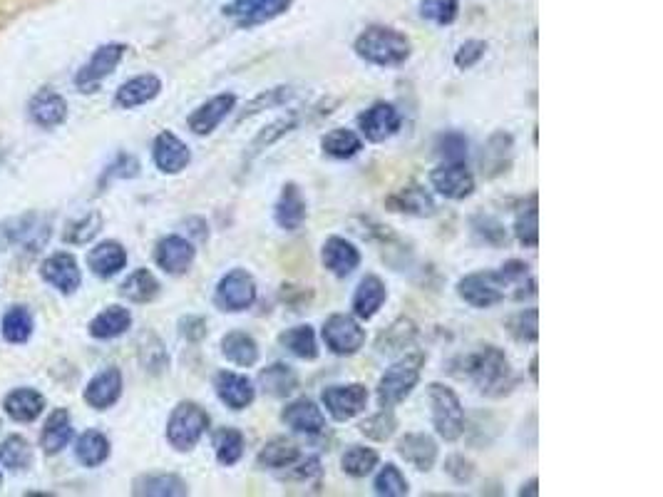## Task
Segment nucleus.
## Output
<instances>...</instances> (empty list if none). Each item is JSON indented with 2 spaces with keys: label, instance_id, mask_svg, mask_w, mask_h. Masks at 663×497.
<instances>
[{
  "label": "nucleus",
  "instance_id": "1",
  "mask_svg": "<svg viewBox=\"0 0 663 497\" xmlns=\"http://www.w3.org/2000/svg\"><path fill=\"white\" fill-rule=\"evenodd\" d=\"M353 50L361 60L378 68H395L410 58V40L400 30L388 25H370L353 43Z\"/></svg>",
  "mask_w": 663,
  "mask_h": 497
},
{
  "label": "nucleus",
  "instance_id": "2",
  "mask_svg": "<svg viewBox=\"0 0 663 497\" xmlns=\"http://www.w3.org/2000/svg\"><path fill=\"white\" fill-rule=\"evenodd\" d=\"M465 373L485 396H505L512 388V368L505 351L485 346L465 358Z\"/></svg>",
  "mask_w": 663,
  "mask_h": 497
},
{
  "label": "nucleus",
  "instance_id": "3",
  "mask_svg": "<svg viewBox=\"0 0 663 497\" xmlns=\"http://www.w3.org/2000/svg\"><path fill=\"white\" fill-rule=\"evenodd\" d=\"M209 428V413L192 401H184L174 408L167 420V440L174 450L187 453L202 440Z\"/></svg>",
  "mask_w": 663,
  "mask_h": 497
},
{
  "label": "nucleus",
  "instance_id": "4",
  "mask_svg": "<svg viewBox=\"0 0 663 497\" xmlns=\"http://www.w3.org/2000/svg\"><path fill=\"white\" fill-rule=\"evenodd\" d=\"M428 401H430V415H433L435 433L442 440L452 443L465 433V411L452 388L442 386V383H430L428 386Z\"/></svg>",
  "mask_w": 663,
  "mask_h": 497
},
{
  "label": "nucleus",
  "instance_id": "5",
  "mask_svg": "<svg viewBox=\"0 0 663 497\" xmlns=\"http://www.w3.org/2000/svg\"><path fill=\"white\" fill-rule=\"evenodd\" d=\"M420 366L423 356H410L403 361L393 363L378 381V403L380 408H393L403 403L413 393V388L420 381Z\"/></svg>",
  "mask_w": 663,
  "mask_h": 497
},
{
  "label": "nucleus",
  "instance_id": "6",
  "mask_svg": "<svg viewBox=\"0 0 663 497\" xmlns=\"http://www.w3.org/2000/svg\"><path fill=\"white\" fill-rule=\"evenodd\" d=\"M457 296L475 309H492L510 296V286L500 271H475L457 281Z\"/></svg>",
  "mask_w": 663,
  "mask_h": 497
},
{
  "label": "nucleus",
  "instance_id": "7",
  "mask_svg": "<svg viewBox=\"0 0 663 497\" xmlns=\"http://www.w3.org/2000/svg\"><path fill=\"white\" fill-rule=\"evenodd\" d=\"M256 301V281L246 269H231L219 279L214 291V304L226 314H241Z\"/></svg>",
  "mask_w": 663,
  "mask_h": 497
},
{
  "label": "nucleus",
  "instance_id": "8",
  "mask_svg": "<svg viewBox=\"0 0 663 497\" xmlns=\"http://www.w3.org/2000/svg\"><path fill=\"white\" fill-rule=\"evenodd\" d=\"M323 343L336 356H356L366 346V329L348 314L328 316L323 324Z\"/></svg>",
  "mask_w": 663,
  "mask_h": 497
},
{
  "label": "nucleus",
  "instance_id": "9",
  "mask_svg": "<svg viewBox=\"0 0 663 497\" xmlns=\"http://www.w3.org/2000/svg\"><path fill=\"white\" fill-rule=\"evenodd\" d=\"M368 388L363 383H348V386H328L323 388L321 401L333 420L346 423L361 415L368 406Z\"/></svg>",
  "mask_w": 663,
  "mask_h": 497
},
{
  "label": "nucleus",
  "instance_id": "10",
  "mask_svg": "<svg viewBox=\"0 0 663 497\" xmlns=\"http://www.w3.org/2000/svg\"><path fill=\"white\" fill-rule=\"evenodd\" d=\"M125 53L127 48L120 43L100 45V48L92 53V58L85 63V68H80V73L75 75V85L80 87L82 92H95V87L100 85L102 80L115 73V68L122 63Z\"/></svg>",
  "mask_w": 663,
  "mask_h": 497
},
{
  "label": "nucleus",
  "instance_id": "11",
  "mask_svg": "<svg viewBox=\"0 0 663 497\" xmlns=\"http://www.w3.org/2000/svg\"><path fill=\"white\" fill-rule=\"evenodd\" d=\"M430 184L438 194L445 199H467L475 192V177H472L470 169L465 167V162H445L438 169L430 172Z\"/></svg>",
  "mask_w": 663,
  "mask_h": 497
},
{
  "label": "nucleus",
  "instance_id": "12",
  "mask_svg": "<svg viewBox=\"0 0 663 497\" xmlns=\"http://www.w3.org/2000/svg\"><path fill=\"white\" fill-rule=\"evenodd\" d=\"M194 259H197V249L189 239L179 237V234H169L154 249V261L159 269L169 276H182L192 269Z\"/></svg>",
  "mask_w": 663,
  "mask_h": 497
},
{
  "label": "nucleus",
  "instance_id": "13",
  "mask_svg": "<svg viewBox=\"0 0 663 497\" xmlns=\"http://www.w3.org/2000/svg\"><path fill=\"white\" fill-rule=\"evenodd\" d=\"M400 125H403V117H400L398 107L390 102H375L358 117V127L368 142H385L400 130Z\"/></svg>",
  "mask_w": 663,
  "mask_h": 497
},
{
  "label": "nucleus",
  "instance_id": "14",
  "mask_svg": "<svg viewBox=\"0 0 663 497\" xmlns=\"http://www.w3.org/2000/svg\"><path fill=\"white\" fill-rule=\"evenodd\" d=\"M40 274H43V279L50 286H55L63 294H75L82 284L80 266H77V259L68 251H58V254L48 256L43 266H40Z\"/></svg>",
  "mask_w": 663,
  "mask_h": 497
},
{
  "label": "nucleus",
  "instance_id": "15",
  "mask_svg": "<svg viewBox=\"0 0 663 497\" xmlns=\"http://www.w3.org/2000/svg\"><path fill=\"white\" fill-rule=\"evenodd\" d=\"M214 391H217L219 401L224 403L226 408H231V411H244L256 398V388L254 383H251V378L234 371L217 373V378H214Z\"/></svg>",
  "mask_w": 663,
  "mask_h": 497
},
{
  "label": "nucleus",
  "instance_id": "16",
  "mask_svg": "<svg viewBox=\"0 0 663 497\" xmlns=\"http://www.w3.org/2000/svg\"><path fill=\"white\" fill-rule=\"evenodd\" d=\"M152 160L159 172L179 174L192 162V152L174 132H159L152 145Z\"/></svg>",
  "mask_w": 663,
  "mask_h": 497
},
{
  "label": "nucleus",
  "instance_id": "17",
  "mask_svg": "<svg viewBox=\"0 0 663 497\" xmlns=\"http://www.w3.org/2000/svg\"><path fill=\"white\" fill-rule=\"evenodd\" d=\"M28 115L38 127L53 130V127H60L68 120V100H65L60 92L45 87V90L33 95V100H30L28 105Z\"/></svg>",
  "mask_w": 663,
  "mask_h": 497
},
{
  "label": "nucleus",
  "instance_id": "18",
  "mask_svg": "<svg viewBox=\"0 0 663 497\" xmlns=\"http://www.w3.org/2000/svg\"><path fill=\"white\" fill-rule=\"evenodd\" d=\"M281 423L301 435H321L326 430V415L311 398H298L281 411Z\"/></svg>",
  "mask_w": 663,
  "mask_h": 497
},
{
  "label": "nucleus",
  "instance_id": "19",
  "mask_svg": "<svg viewBox=\"0 0 663 497\" xmlns=\"http://www.w3.org/2000/svg\"><path fill=\"white\" fill-rule=\"evenodd\" d=\"M234 107H236V95H231V92H224V95L212 97V100H207L204 105H199L197 110L189 115V120H187L189 130L199 137L212 135V132L226 120V115H229Z\"/></svg>",
  "mask_w": 663,
  "mask_h": 497
},
{
  "label": "nucleus",
  "instance_id": "20",
  "mask_svg": "<svg viewBox=\"0 0 663 497\" xmlns=\"http://www.w3.org/2000/svg\"><path fill=\"white\" fill-rule=\"evenodd\" d=\"M122 396V373L120 368L110 366L92 376V381L85 388V403L95 411H107L115 406Z\"/></svg>",
  "mask_w": 663,
  "mask_h": 497
},
{
  "label": "nucleus",
  "instance_id": "21",
  "mask_svg": "<svg viewBox=\"0 0 663 497\" xmlns=\"http://www.w3.org/2000/svg\"><path fill=\"white\" fill-rule=\"evenodd\" d=\"M291 5L294 0H236L229 13L239 15L241 28H256L284 15Z\"/></svg>",
  "mask_w": 663,
  "mask_h": 497
},
{
  "label": "nucleus",
  "instance_id": "22",
  "mask_svg": "<svg viewBox=\"0 0 663 497\" xmlns=\"http://www.w3.org/2000/svg\"><path fill=\"white\" fill-rule=\"evenodd\" d=\"M321 261L333 276H351L353 271L361 266V251L356 249V244L348 242L343 237H328L323 242L321 249Z\"/></svg>",
  "mask_w": 663,
  "mask_h": 497
},
{
  "label": "nucleus",
  "instance_id": "23",
  "mask_svg": "<svg viewBox=\"0 0 663 497\" xmlns=\"http://www.w3.org/2000/svg\"><path fill=\"white\" fill-rule=\"evenodd\" d=\"M308 217V204L298 184L289 182L281 189V197L274 207V219L284 232H298Z\"/></svg>",
  "mask_w": 663,
  "mask_h": 497
},
{
  "label": "nucleus",
  "instance_id": "24",
  "mask_svg": "<svg viewBox=\"0 0 663 497\" xmlns=\"http://www.w3.org/2000/svg\"><path fill=\"white\" fill-rule=\"evenodd\" d=\"M385 207L390 212L410 214V217H433L435 214L433 194L425 187H420V184H408V187L393 192L385 199Z\"/></svg>",
  "mask_w": 663,
  "mask_h": 497
},
{
  "label": "nucleus",
  "instance_id": "25",
  "mask_svg": "<svg viewBox=\"0 0 663 497\" xmlns=\"http://www.w3.org/2000/svg\"><path fill=\"white\" fill-rule=\"evenodd\" d=\"M395 450L405 463L413 465L415 470H425V473L433 470L435 460H438V443L425 433H405Z\"/></svg>",
  "mask_w": 663,
  "mask_h": 497
},
{
  "label": "nucleus",
  "instance_id": "26",
  "mask_svg": "<svg viewBox=\"0 0 663 497\" xmlns=\"http://www.w3.org/2000/svg\"><path fill=\"white\" fill-rule=\"evenodd\" d=\"M385 299H388V289H385L383 279L375 274L363 276L356 294H353V314L363 321L373 319V316L383 309Z\"/></svg>",
  "mask_w": 663,
  "mask_h": 497
},
{
  "label": "nucleus",
  "instance_id": "27",
  "mask_svg": "<svg viewBox=\"0 0 663 497\" xmlns=\"http://www.w3.org/2000/svg\"><path fill=\"white\" fill-rule=\"evenodd\" d=\"M5 413L15 423H33L45 411V398L33 388H15L3 401Z\"/></svg>",
  "mask_w": 663,
  "mask_h": 497
},
{
  "label": "nucleus",
  "instance_id": "28",
  "mask_svg": "<svg viewBox=\"0 0 663 497\" xmlns=\"http://www.w3.org/2000/svg\"><path fill=\"white\" fill-rule=\"evenodd\" d=\"M159 92H162V80H159L157 75H137V78L127 80V83L117 90L115 102L122 110H132V107L152 102Z\"/></svg>",
  "mask_w": 663,
  "mask_h": 497
},
{
  "label": "nucleus",
  "instance_id": "29",
  "mask_svg": "<svg viewBox=\"0 0 663 497\" xmlns=\"http://www.w3.org/2000/svg\"><path fill=\"white\" fill-rule=\"evenodd\" d=\"M87 266H90L92 274L100 276V279H110V276L120 274L127 266V251L117 242H102L97 244L95 249H90Z\"/></svg>",
  "mask_w": 663,
  "mask_h": 497
},
{
  "label": "nucleus",
  "instance_id": "30",
  "mask_svg": "<svg viewBox=\"0 0 663 497\" xmlns=\"http://www.w3.org/2000/svg\"><path fill=\"white\" fill-rule=\"evenodd\" d=\"M73 440V423H70V413L58 408L48 415L45 420L43 435H40V448L48 455H58L60 450L68 448V443Z\"/></svg>",
  "mask_w": 663,
  "mask_h": 497
},
{
  "label": "nucleus",
  "instance_id": "31",
  "mask_svg": "<svg viewBox=\"0 0 663 497\" xmlns=\"http://www.w3.org/2000/svg\"><path fill=\"white\" fill-rule=\"evenodd\" d=\"M301 460V450L294 440L286 438H271L269 443H264V448L259 450L256 455V463L259 468H269V470H284L291 468V465Z\"/></svg>",
  "mask_w": 663,
  "mask_h": 497
},
{
  "label": "nucleus",
  "instance_id": "32",
  "mask_svg": "<svg viewBox=\"0 0 663 497\" xmlns=\"http://www.w3.org/2000/svg\"><path fill=\"white\" fill-rule=\"evenodd\" d=\"M221 353H224L226 361H231L234 366L251 368L259 361V346H256L254 338L244 331H231L221 338Z\"/></svg>",
  "mask_w": 663,
  "mask_h": 497
},
{
  "label": "nucleus",
  "instance_id": "33",
  "mask_svg": "<svg viewBox=\"0 0 663 497\" xmlns=\"http://www.w3.org/2000/svg\"><path fill=\"white\" fill-rule=\"evenodd\" d=\"M132 326V314L122 306H107L102 314H97L90 321V336L100 338V341H110V338L122 336V333L130 331Z\"/></svg>",
  "mask_w": 663,
  "mask_h": 497
},
{
  "label": "nucleus",
  "instance_id": "34",
  "mask_svg": "<svg viewBox=\"0 0 663 497\" xmlns=\"http://www.w3.org/2000/svg\"><path fill=\"white\" fill-rule=\"evenodd\" d=\"M259 386L271 398H286L298 388V376L289 363H271L259 373Z\"/></svg>",
  "mask_w": 663,
  "mask_h": 497
},
{
  "label": "nucleus",
  "instance_id": "35",
  "mask_svg": "<svg viewBox=\"0 0 663 497\" xmlns=\"http://www.w3.org/2000/svg\"><path fill=\"white\" fill-rule=\"evenodd\" d=\"M132 493L147 497H182L189 495L187 483L177 475H142L132 483Z\"/></svg>",
  "mask_w": 663,
  "mask_h": 497
},
{
  "label": "nucleus",
  "instance_id": "36",
  "mask_svg": "<svg viewBox=\"0 0 663 497\" xmlns=\"http://www.w3.org/2000/svg\"><path fill=\"white\" fill-rule=\"evenodd\" d=\"M75 458L85 468H97L110 458V440L100 430H85L75 443Z\"/></svg>",
  "mask_w": 663,
  "mask_h": 497
},
{
  "label": "nucleus",
  "instance_id": "37",
  "mask_svg": "<svg viewBox=\"0 0 663 497\" xmlns=\"http://www.w3.org/2000/svg\"><path fill=\"white\" fill-rule=\"evenodd\" d=\"M321 150L323 155L333 157V160H351V157H356L363 150V140L353 130L336 127V130L326 132L321 137Z\"/></svg>",
  "mask_w": 663,
  "mask_h": 497
},
{
  "label": "nucleus",
  "instance_id": "38",
  "mask_svg": "<svg viewBox=\"0 0 663 497\" xmlns=\"http://www.w3.org/2000/svg\"><path fill=\"white\" fill-rule=\"evenodd\" d=\"M120 294L125 296L127 301H132V304H149V301L157 299L159 294L157 276H154L149 269L132 271V274L122 281Z\"/></svg>",
  "mask_w": 663,
  "mask_h": 497
},
{
  "label": "nucleus",
  "instance_id": "39",
  "mask_svg": "<svg viewBox=\"0 0 663 497\" xmlns=\"http://www.w3.org/2000/svg\"><path fill=\"white\" fill-rule=\"evenodd\" d=\"M281 346L286 348L289 353H294L296 358L301 361H316L318 358V343H316V333H313L311 326H294V329L281 333Z\"/></svg>",
  "mask_w": 663,
  "mask_h": 497
},
{
  "label": "nucleus",
  "instance_id": "40",
  "mask_svg": "<svg viewBox=\"0 0 663 497\" xmlns=\"http://www.w3.org/2000/svg\"><path fill=\"white\" fill-rule=\"evenodd\" d=\"M510 157H512V135H507V132H495V135L490 137V142H487L485 155H482V167L487 169L490 177H495V174L507 172V167H510Z\"/></svg>",
  "mask_w": 663,
  "mask_h": 497
},
{
  "label": "nucleus",
  "instance_id": "41",
  "mask_svg": "<svg viewBox=\"0 0 663 497\" xmlns=\"http://www.w3.org/2000/svg\"><path fill=\"white\" fill-rule=\"evenodd\" d=\"M33 329V314L25 306H13V309L5 311L3 324H0V331H3V338L8 343H25L33 336Z\"/></svg>",
  "mask_w": 663,
  "mask_h": 497
},
{
  "label": "nucleus",
  "instance_id": "42",
  "mask_svg": "<svg viewBox=\"0 0 663 497\" xmlns=\"http://www.w3.org/2000/svg\"><path fill=\"white\" fill-rule=\"evenodd\" d=\"M30 463H33V448L25 438L20 435H8V438L0 443V465L13 473L18 470H28Z\"/></svg>",
  "mask_w": 663,
  "mask_h": 497
},
{
  "label": "nucleus",
  "instance_id": "43",
  "mask_svg": "<svg viewBox=\"0 0 663 497\" xmlns=\"http://www.w3.org/2000/svg\"><path fill=\"white\" fill-rule=\"evenodd\" d=\"M244 433L236 428H221L214 433V453H217V460L221 465H236L244 455Z\"/></svg>",
  "mask_w": 663,
  "mask_h": 497
},
{
  "label": "nucleus",
  "instance_id": "44",
  "mask_svg": "<svg viewBox=\"0 0 663 497\" xmlns=\"http://www.w3.org/2000/svg\"><path fill=\"white\" fill-rule=\"evenodd\" d=\"M378 453L373 448H366V445H351V448L343 453L341 458V468L343 473L351 475V478H366V475L373 473L378 468Z\"/></svg>",
  "mask_w": 663,
  "mask_h": 497
},
{
  "label": "nucleus",
  "instance_id": "45",
  "mask_svg": "<svg viewBox=\"0 0 663 497\" xmlns=\"http://www.w3.org/2000/svg\"><path fill=\"white\" fill-rule=\"evenodd\" d=\"M415 336H418V329H415L413 321L398 319L395 324H390L388 329L380 333L378 351H383V353L405 351V348L415 341Z\"/></svg>",
  "mask_w": 663,
  "mask_h": 497
},
{
  "label": "nucleus",
  "instance_id": "46",
  "mask_svg": "<svg viewBox=\"0 0 663 497\" xmlns=\"http://www.w3.org/2000/svg\"><path fill=\"white\" fill-rule=\"evenodd\" d=\"M515 237L522 247L534 249L539 244V212H537V194L529 197L527 209H522L515 222Z\"/></svg>",
  "mask_w": 663,
  "mask_h": 497
},
{
  "label": "nucleus",
  "instance_id": "47",
  "mask_svg": "<svg viewBox=\"0 0 663 497\" xmlns=\"http://www.w3.org/2000/svg\"><path fill=\"white\" fill-rule=\"evenodd\" d=\"M373 490L375 495L380 497H403L410 493L408 480H405V475L400 473L398 465L393 463H385L383 468H380V473L375 475Z\"/></svg>",
  "mask_w": 663,
  "mask_h": 497
},
{
  "label": "nucleus",
  "instance_id": "48",
  "mask_svg": "<svg viewBox=\"0 0 663 497\" xmlns=\"http://www.w3.org/2000/svg\"><path fill=\"white\" fill-rule=\"evenodd\" d=\"M507 331L519 343H534L539 338V311H519L512 319H507Z\"/></svg>",
  "mask_w": 663,
  "mask_h": 497
},
{
  "label": "nucleus",
  "instance_id": "49",
  "mask_svg": "<svg viewBox=\"0 0 663 497\" xmlns=\"http://www.w3.org/2000/svg\"><path fill=\"white\" fill-rule=\"evenodd\" d=\"M395 428H398V420H395V415L390 408H383V411L370 415V418H366L361 423V433L370 440H378V443L393 438Z\"/></svg>",
  "mask_w": 663,
  "mask_h": 497
},
{
  "label": "nucleus",
  "instance_id": "50",
  "mask_svg": "<svg viewBox=\"0 0 663 497\" xmlns=\"http://www.w3.org/2000/svg\"><path fill=\"white\" fill-rule=\"evenodd\" d=\"M435 152H438L445 162H465L467 152H470V142H467V137L462 135V132H442L438 142H435Z\"/></svg>",
  "mask_w": 663,
  "mask_h": 497
},
{
  "label": "nucleus",
  "instance_id": "51",
  "mask_svg": "<svg viewBox=\"0 0 663 497\" xmlns=\"http://www.w3.org/2000/svg\"><path fill=\"white\" fill-rule=\"evenodd\" d=\"M457 10H460L457 0H423V3H420V15H423L425 20H430V23L442 25V28L455 23Z\"/></svg>",
  "mask_w": 663,
  "mask_h": 497
},
{
  "label": "nucleus",
  "instance_id": "52",
  "mask_svg": "<svg viewBox=\"0 0 663 497\" xmlns=\"http://www.w3.org/2000/svg\"><path fill=\"white\" fill-rule=\"evenodd\" d=\"M472 229H475L477 237L485 244H490V247H500V244L507 242L505 227H502V222H497V219L492 217H477L475 222H472Z\"/></svg>",
  "mask_w": 663,
  "mask_h": 497
},
{
  "label": "nucleus",
  "instance_id": "53",
  "mask_svg": "<svg viewBox=\"0 0 663 497\" xmlns=\"http://www.w3.org/2000/svg\"><path fill=\"white\" fill-rule=\"evenodd\" d=\"M485 53H487L485 40H465V43L460 45V50H457L455 65L460 70H470V68H475L482 58H485Z\"/></svg>",
  "mask_w": 663,
  "mask_h": 497
},
{
  "label": "nucleus",
  "instance_id": "54",
  "mask_svg": "<svg viewBox=\"0 0 663 497\" xmlns=\"http://www.w3.org/2000/svg\"><path fill=\"white\" fill-rule=\"evenodd\" d=\"M102 227V217L100 214H87L82 222L73 224V227L68 229V234H65V239H68L70 244H87L92 237H95L97 232H100Z\"/></svg>",
  "mask_w": 663,
  "mask_h": 497
},
{
  "label": "nucleus",
  "instance_id": "55",
  "mask_svg": "<svg viewBox=\"0 0 663 497\" xmlns=\"http://www.w3.org/2000/svg\"><path fill=\"white\" fill-rule=\"evenodd\" d=\"M296 127V120H279V122H274V125L269 127V130L264 132V135H259L254 140V145H251V155H256V152H261V150H266V147L269 145H274L276 140H279V137H284V135H289L291 130H294Z\"/></svg>",
  "mask_w": 663,
  "mask_h": 497
},
{
  "label": "nucleus",
  "instance_id": "56",
  "mask_svg": "<svg viewBox=\"0 0 663 497\" xmlns=\"http://www.w3.org/2000/svg\"><path fill=\"white\" fill-rule=\"evenodd\" d=\"M289 97H291V87H274V90L261 92V95L249 105L246 115H254V112H259V110H269V107L281 105V102H286ZM244 117H241V120H244Z\"/></svg>",
  "mask_w": 663,
  "mask_h": 497
},
{
  "label": "nucleus",
  "instance_id": "57",
  "mask_svg": "<svg viewBox=\"0 0 663 497\" xmlns=\"http://www.w3.org/2000/svg\"><path fill=\"white\" fill-rule=\"evenodd\" d=\"M445 473L450 475V478H455L457 483H470L472 475H475V468H472V463L465 455H450V458L445 460Z\"/></svg>",
  "mask_w": 663,
  "mask_h": 497
},
{
  "label": "nucleus",
  "instance_id": "58",
  "mask_svg": "<svg viewBox=\"0 0 663 497\" xmlns=\"http://www.w3.org/2000/svg\"><path fill=\"white\" fill-rule=\"evenodd\" d=\"M291 468H294L291 478L301 480V483H311V480H321V473H323L321 460H318V458H306V460H301V463H298V465L294 463V465H291Z\"/></svg>",
  "mask_w": 663,
  "mask_h": 497
},
{
  "label": "nucleus",
  "instance_id": "59",
  "mask_svg": "<svg viewBox=\"0 0 663 497\" xmlns=\"http://www.w3.org/2000/svg\"><path fill=\"white\" fill-rule=\"evenodd\" d=\"M179 333H182L187 341H202L207 336V321L202 316H187V319L179 321Z\"/></svg>",
  "mask_w": 663,
  "mask_h": 497
},
{
  "label": "nucleus",
  "instance_id": "60",
  "mask_svg": "<svg viewBox=\"0 0 663 497\" xmlns=\"http://www.w3.org/2000/svg\"><path fill=\"white\" fill-rule=\"evenodd\" d=\"M107 174H110V177H120V179L137 177V174H140V162H137L132 155H120Z\"/></svg>",
  "mask_w": 663,
  "mask_h": 497
},
{
  "label": "nucleus",
  "instance_id": "61",
  "mask_svg": "<svg viewBox=\"0 0 663 497\" xmlns=\"http://www.w3.org/2000/svg\"><path fill=\"white\" fill-rule=\"evenodd\" d=\"M537 485H539V480L532 478L527 485H522V490H519V497H537L539 495Z\"/></svg>",
  "mask_w": 663,
  "mask_h": 497
},
{
  "label": "nucleus",
  "instance_id": "62",
  "mask_svg": "<svg viewBox=\"0 0 663 497\" xmlns=\"http://www.w3.org/2000/svg\"><path fill=\"white\" fill-rule=\"evenodd\" d=\"M529 376H532V381L537 383V378H539V376H537V356H534L532 361H529Z\"/></svg>",
  "mask_w": 663,
  "mask_h": 497
},
{
  "label": "nucleus",
  "instance_id": "63",
  "mask_svg": "<svg viewBox=\"0 0 663 497\" xmlns=\"http://www.w3.org/2000/svg\"><path fill=\"white\" fill-rule=\"evenodd\" d=\"M0 483H3V475H0Z\"/></svg>",
  "mask_w": 663,
  "mask_h": 497
}]
</instances>
